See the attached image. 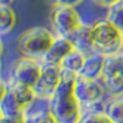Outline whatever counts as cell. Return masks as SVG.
Returning <instances> with one entry per match:
<instances>
[{"label":"cell","instance_id":"6da1fadb","mask_svg":"<svg viewBox=\"0 0 123 123\" xmlns=\"http://www.w3.org/2000/svg\"><path fill=\"white\" fill-rule=\"evenodd\" d=\"M78 76L62 70L60 81L54 94L49 97V111L57 123H79L84 117L83 106L74 95Z\"/></svg>","mask_w":123,"mask_h":123},{"label":"cell","instance_id":"7a4b0ae2","mask_svg":"<svg viewBox=\"0 0 123 123\" xmlns=\"http://www.w3.org/2000/svg\"><path fill=\"white\" fill-rule=\"evenodd\" d=\"M74 95L83 106L84 113L91 111H104L106 90L101 80L78 76L74 86Z\"/></svg>","mask_w":123,"mask_h":123},{"label":"cell","instance_id":"3957f363","mask_svg":"<svg viewBox=\"0 0 123 123\" xmlns=\"http://www.w3.org/2000/svg\"><path fill=\"white\" fill-rule=\"evenodd\" d=\"M94 28V50L102 55H111L121 52L123 32L106 17L98 18L92 25Z\"/></svg>","mask_w":123,"mask_h":123},{"label":"cell","instance_id":"277c9868","mask_svg":"<svg viewBox=\"0 0 123 123\" xmlns=\"http://www.w3.org/2000/svg\"><path fill=\"white\" fill-rule=\"evenodd\" d=\"M55 38V33L44 27L31 28L20 37L18 49L25 57L42 62Z\"/></svg>","mask_w":123,"mask_h":123},{"label":"cell","instance_id":"5b68a950","mask_svg":"<svg viewBox=\"0 0 123 123\" xmlns=\"http://www.w3.org/2000/svg\"><path fill=\"white\" fill-rule=\"evenodd\" d=\"M50 22L55 36L69 37L83 24V18L75 7L57 4L50 12Z\"/></svg>","mask_w":123,"mask_h":123},{"label":"cell","instance_id":"8992f818","mask_svg":"<svg viewBox=\"0 0 123 123\" xmlns=\"http://www.w3.org/2000/svg\"><path fill=\"white\" fill-rule=\"evenodd\" d=\"M41 70L42 62L24 55L14 63L10 71V80L33 87L41 76Z\"/></svg>","mask_w":123,"mask_h":123},{"label":"cell","instance_id":"52a82bcc","mask_svg":"<svg viewBox=\"0 0 123 123\" xmlns=\"http://www.w3.org/2000/svg\"><path fill=\"white\" fill-rule=\"evenodd\" d=\"M62 78V69L59 64L42 62V70L37 84L33 86L36 96L50 97L59 84Z\"/></svg>","mask_w":123,"mask_h":123},{"label":"cell","instance_id":"ba28073f","mask_svg":"<svg viewBox=\"0 0 123 123\" xmlns=\"http://www.w3.org/2000/svg\"><path fill=\"white\" fill-rule=\"evenodd\" d=\"M74 48L83 52L84 54H90L94 50V28L92 25L83 22L73 33L68 37Z\"/></svg>","mask_w":123,"mask_h":123},{"label":"cell","instance_id":"9c48e42d","mask_svg":"<svg viewBox=\"0 0 123 123\" xmlns=\"http://www.w3.org/2000/svg\"><path fill=\"white\" fill-rule=\"evenodd\" d=\"M25 111L26 106L20 101V98L15 95V92L7 86L3 100L0 101V113H1V116L6 118H20L24 117Z\"/></svg>","mask_w":123,"mask_h":123},{"label":"cell","instance_id":"30bf717a","mask_svg":"<svg viewBox=\"0 0 123 123\" xmlns=\"http://www.w3.org/2000/svg\"><path fill=\"white\" fill-rule=\"evenodd\" d=\"M105 55L97 52H92L85 57L83 68L79 71V76L101 80L104 74V64H105Z\"/></svg>","mask_w":123,"mask_h":123},{"label":"cell","instance_id":"8fae6325","mask_svg":"<svg viewBox=\"0 0 123 123\" xmlns=\"http://www.w3.org/2000/svg\"><path fill=\"white\" fill-rule=\"evenodd\" d=\"M74 49V46L71 43V41L68 37L64 36H55L54 41L48 52L43 57L42 62H47V63H55L59 64L60 60L63 59L68 53H70Z\"/></svg>","mask_w":123,"mask_h":123},{"label":"cell","instance_id":"7c38bea8","mask_svg":"<svg viewBox=\"0 0 123 123\" xmlns=\"http://www.w3.org/2000/svg\"><path fill=\"white\" fill-rule=\"evenodd\" d=\"M85 57H86V54H84L83 52H80V50L74 48L70 53H68L60 60V63H59L60 69L64 71H69V73H74V74L79 75L80 69L83 68Z\"/></svg>","mask_w":123,"mask_h":123},{"label":"cell","instance_id":"4fadbf2b","mask_svg":"<svg viewBox=\"0 0 123 123\" xmlns=\"http://www.w3.org/2000/svg\"><path fill=\"white\" fill-rule=\"evenodd\" d=\"M104 112L113 123H123V96L110 97L105 102Z\"/></svg>","mask_w":123,"mask_h":123},{"label":"cell","instance_id":"5bb4252c","mask_svg":"<svg viewBox=\"0 0 123 123\" xmlns=\"http://www.w3.org/2000/svg\"><path fill=\"white\" fill-rule=\"evenodd\" d=\"M101 81L105 86L106 94L110 97L123 96V76L117 74L102 75Z\"/></svg>","mask_w":123,"mask_h":123},{"label":"cell","instance_id":"9a60e30c","mask_svg":"<svg viewBox=\"0 0 123 123\" xmlns=\"http://www.w3.org/2000/svg\"><path fill=\"white\" fill-rule=\"evenodd\" d=\"M16 22V15L10 5H0V36L11 32Z\"/></svg>","mask_w":123,"mask_h":123},{"label":"cell","instance_id":"2e32d148","mask_svg":"<svg viewBox=\"0 0 123 123\" xmlns=\"http://www.w3.org/2000/svg\"><path fill=\"white\" fill-rule=\"evenodd\" d=\"M111 74H117V75L123 76V53L122 52L107 55L105 58L104 74L102 75H111Z\"/></svg>","mask_w":123,"mask_h":123},{"label":"cell","instance_id":"e0dca14e","mask_svg":"<svg viewBox=\"0 0 123 123\" xmlns=\"http://www.w3.org/2000/svg\"><path fill=\"white\" fill-rule=\"evenodd\" d=\"M106 18L123 32V0H118L107 9Z\"/></svg>","mask_w":123,"mask_h":123},{"label":"cell","instance_id":"ac0fdd59","mask_svg":"<svg viewBox=\"0 0 123 123\" xmlns=\"http://www.w3.org/2000/svg\"><path fill=\"white\" fill-rule=\"evenodd\" d=\"M24 123H57L49 110L25 112Z\"/></svg>","mask_w":123,"mask_h":123},{"label":"cell","instance_id":"d6986e66","mask_svg":"<svg viewBox=\"0 0 123 123\" xmlns=\"http://www.w3.org/2000/svg\"><path fill=\"white\" fill-rule=\"evenodd\" d=\"M85 123H113L106 115L104 111H91L84 113L83 117Z\"/></svg>","mask_w":123,"mask_h":123},{"label":"cell","instance_id":"ffe728a7","mask_svg":"<svg viewBox=\"0 0 123 123\" xmlns=\"http://www.w3.org/2000/svg\"><path fill=\"white\" fill-rule=\"evenodd\" d=\"M92 3L97 6H101V7H106L108 9L110 6H112L113 4H116L118 0H91Z\"/></svg>","mask_w":123,"mask_h":123},{"label":"cell","instance_id":"44dd1931","mask_svg":"<svg viewBox=\"0 0 123 123\" xmlns=\"http://www.w3.org/2000/svg\"><path fill=\"white\" fill-rule=\"evenodd\" d=\"M84 0H58L57 4H60V5H67V6H73V7H76L78 5H80Z\"/></svg>","mask_w":123,"mask_h":123},{"label":"cell","instance_id":"7402d4cb","mask_svg":"<svg viewBox=\"0 0 123 123\" xmlns=\"http://www.w3.org/2000/svg\"><path fill=\"white\" fill-rule=\"evenodd\" d=\"M6 89H7L6 81L1 80V81H0V101L3 100V97H4V95H5V92H6Z\"/></svg>","mask_w":123,"mask_h":123},{"label":"cell","instance_id":"603a6c76","mask_svg":"<svg viewBox=\"0 0 123 123\" xmlns=\"http://www.w3.org/2000/svg\"><path fill=\"white\" fill-rule=\"evenodd\" d=\"M9 123H24V117H20V118H10Z\"/></svg>","mask_w":123,"mask_h":123},{"label":"cell","instance_id":"cb8c5ba5","mask_svg":"<svg viewBox=\"0 0 123 123\" xmlns=\"http://www.w3.org/2000/svg\"><path fill=\"white\" fill-rule=\"evenodd\" d=\"M14 0H0V5H11Z\"/></svg>","mask_w":123,"mask_h":123},{"label":"cell","instance_id":"d4e9b609","mask_svg":"<svg viewBox=\"0 0 123 123\" xmlns=\"http://www.w3.org/2000/svg\"><path fill=\"white\" fill-rule=\"evenodd\" d=\"M9 122H10V118H6L4 116L0 117V123H9Z\"/></svg>","mask_w":123,"mask_h":123},{"label":"cell","instance_id":"484cf974","mask_svg":"<svg viewBox=\"0 0 123 123\" xmlns=\"http://www.w3.org/2000/svg\"><path fill=\"white\" fill-rule=\"evenodd\" d=\"M0 37H1V36H0ZM3 42H1V39H0V55H1V53H3Z\"/></svg>","mask_w":123,"mask_h":123},{"label":"cell","instance_id":"4316f807","mask_svg":"<svg viewBox=\"0 0 123 123\" xmlns=\"http://www.w3.org/2000/svg\"><path fill=\"white\" fill-rule=\"evenodd\" d=\"M121 52L123 53V41H122V48H121Z\"/></svg>","mask_w":123,"mask_h":123},{"label":"cell","instance_id":"83f0119b","mask_svg":"<svg viewBox=\"0 0 123 123\" xmlns=\"http://www.w3.org/2000/svg\"><path fill=\"white\" fill-rule=\"evenodd\" d=\"M79 123H85V122H84V119H81V121H80Z\"/></svg>","mask_w":123,"mask_h":123},{"label":"cell","instance_id":"f1b7e54d","mask_svg":"<svg viewBox=\"0 0 123 123\" xmlns=\"http://www.w3.org/2000/svg\"><path fill=\"white\" fill-rule=\"evenodd\" d=\"M0 68H1V64H0ZM3 79H1V76H0V81H1Z\"/></svg>","mask_w":123,"mask_h":123},{"label":"cell","instance_id":"f546056e","mask_svg":"<svg viewBox=\"0 0 123 123\" xmlns=\"http://www.w3.org/2000/svg\"><path fill=\"white\" fill-rule=\"evenodd\" d=\"M0 117H1V113H0Z\"/></svg>","mask_w":123,"mask_h":123}]
</instances>
